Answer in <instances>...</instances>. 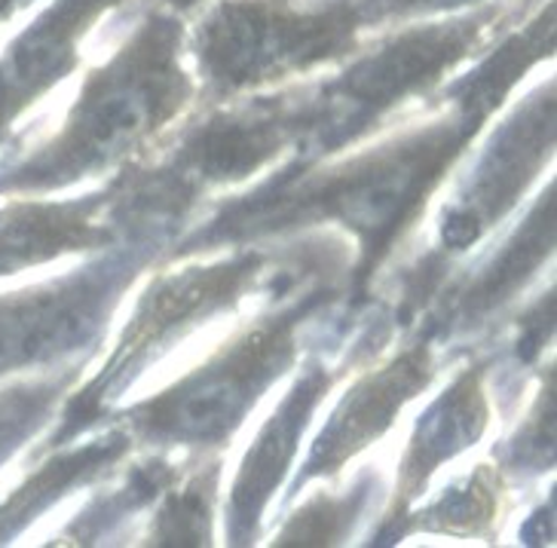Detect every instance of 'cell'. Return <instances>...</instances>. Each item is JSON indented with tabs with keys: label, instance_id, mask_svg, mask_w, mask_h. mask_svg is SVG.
<instances>
[{
	"label": "cell",
	"instance_id": "obj_1",
	"mask_svg": "<svg viewBox=\"0 0 557 548\" xmlns=\"http://www.w3.org/2000/svg\"><path fill=\"white\" fill-rule=\"evenodd\" d=\"M481 123L484 120L457 108V114L447 120L361 150L337 166L292 169L227 202L197 236L184 242L178 254L337 221L359 242V264L349 285L364 295L380 264L420 221L429 197L475 138Z\"/></svg>",
	"mask_w": 557,
	"mask_h": 548
},
{
	"label": "cell",
	"instance_id": "obj_2",
	"mask_svg": "<svg viewBox=\"0 0 557 548\" xmlns=\"http://www.w3.org/2000/svg\"><path fill=\"white\" fill-rule=\"evenodd\" d=\"M178 18L153 13L96 67L65 126L0 175V194H47L126 163L190 104L194 80L181 65Z\"/></svg>",
	"mask_w": 557,
	"mask_h": 548
},
{
	"label": "cell",
	"instance_id": "obj_3",
	"mask_svg": "<svg viewBox=\"0 0 557 548\" xmlns=\"http://www.w3.org/2000/svg\"><path fill=\"white\" fill-rule=\"evenodd\" d=\"M329 295V291H325ZM322 291L248 325L169 389L132 404L126 433L163 448H221L297 359V332Z\"/></svg>",
	"mask_w": 557,
	"mask_h": 548
},
{
	"label": "cell",
	"instance_id": "obj_4",
	"mask_svg": "<svg viewBox=\"0 0 557 548\" xmlns=\"http://www.w3.org/2000/svg\"><path fill=\"white\" fill-rule=\"evenodd\" d=\"M364 0H221L199 28V67L239 92L337 62L359 47Z\"/></svg>",
	"mask_w": 557,
	"mask_h": 548
},
{
	"label": "cell",
	"instance_id": "obj_5",
	"mask_svg": "<svg viewBox=\"0 0 557 548\" xmlns=\"http://www.w3.org/2000/svg\"><path fill=\"white\" fill-rule=\"evenodd\" d=\"M263 270L267 258L261 251L246 249L214 264H194L157 276L135 303L129 325L120 334L108 362L92 381L67 399L52 448L86 433L92 420L108 408V401L120 396V389L150 365V359L163 356L165 349L175 347L218 313L233 310L255 288Z\"/></svg>",
	"mask_w": 557,
	"mask_h": 548
},
{
	"label": "cell",
	"instance_id": "obj_6",
	"mask_svg": "<svg viewBox=\"0 0 557 548\" xmlns=\"http://www.w3.org/2000/svg\"><path fill=\"white\" fill-rule=\"evenodd\" d=\"M491 13L410 28L359 59L319 96H307V141L331 153L371 133L398 104L429 92L454 71L481 43Z\"/></svg>",
	"mask_w": 557,
	"mask_h": 548
},
{
	"label": "cell",
	"instance_id": "obj_7",
	"mask_svg": "<svg viewBox=\"0 0 557 548\" xmlns=\"http://www.w3.org/2000/svg\"><path fill=\"white\" fill-rule=\"evenodd\" d=\"M132 276L129 264L104 261L59 283L0 295V377L86 347L108 325Z\"/></svg>",
	"mask_w": 557,
	"mask_h": 548
},
{
	"label": "cell",
	"instance_id": "obj_8",
	"mask_svg": "<svg viewBox=\"0 0 557 548\" xmlns=\"http://www.w3.org/2000/svg\"><path fill=\"white\" fill-rule=\"evenodd\" d=\"M555 145V99L552 86L508 120L478 160L475 175L442 221V254L450 258L484 239L518 205L530 182L540 175Z\"/></svg>",
	"mask_w": 557,
	"mask_h": 548
},
{
	"label": "cell",
	"instance_id": "obj_9",
	"mask_svg": "<svg viewBox=\"0 0 557 548\" xmlns=\"http://www.w3.org/2000/svg\"><path fill=\"white\" fill-rule=\"evenodd\" d=\"M435 377V359L426 340H417L401 349L393 362L371 368L361 374L331 411L329 423L312 441L300 482L331 478L344 469L361 450L377 445L393 429L405 404L413 401ZM297 482V484H300Z\"/></svg>",
	"mask_w": 557,
	"mask_h": 548
},
{
	"label": "cell",
	"instance_id": "obj_10",
	"mask_svg": "<svg viewBox=\"0 0 557 548\" xmlns=\"http://www.w3.org/2000/svg\"><path fill=\"white\" fill-rule=\"evenodd\" d=\"M337 374L325 365H310L267 416L258 438L246 450L227 499V536L233 546H248L261 533V521L295 465L300 438L315 408L329 396Z\"/></svg>",
	"mask_w": 557,
	"mask_h": 548
},
{
	"label": "cell",
	"instance_id": "obj_11",
	"mask_svg": "<svg viewBox=\"0 0 557 548\" xmlns=\"http://www.w3.org/2000/svg\"><path fill=\"white\" fill-rule=\"evenodd\" d=\"M123 0H52L0 52V145L81 62V40Z\"/></svg>",
	"mask_w": 557,
	"mask_h": 548
},
{
	"label": "cell",
	"instance_id": "obj_12",
	"mask_svg": "<svg viewBox=\"0 0 557 548\" xmlns=\"http://www.w3.org/2000/svg\"><path fill=\"white\" fill-rule=\"evenodd\" d=\"M487 423H491V399L484 389V365L462 368L413 426L398 469L393 509L386 512V524L380 531V543L398 539V527L410 512V506L426 490L429 478L447 460L475 448Z\"/></svg>",
	"mask_w": 557,
	"mask_h": 548
},
{
	"label": "cell",
	"instance_id": "obj_13",
	"mask_svg": "<svg viewBox=\"0 0 557 548\" xmlns=\"http://www.w3.org/2000/svg\"><path fill=\"white\" fill-rule=\"evenodd\" d=\"M123 224L114 187L83 200L10 202L0 209V276H16L77 251L104 249Z\"/></svg>",
	"mask_w": 557,
	"mask_h": 548
},
{
	"label": "cell",
	"instance_id": "obj_14",
	"mask_svg": "<svg viewBox=\"0 0 557 548\" xmlns=\"http://www.w3.org/2000/svg\"><path fill=\"white\" fill-rule=\"evenodd\" d=\"M552 249H555V187H548V194L540 197L533 212L503 246V251L454 298L450 303L454 325L472 328L484 322L493 310H499L524 288L527 279L540 270Z\"/></svg>",
	"mask_w": 557,
	"mask_h": 548
},
{
	"label": "cell",
	"instance_id": "obj_15",
	"mask_svg": "<svg viewBox=\"0 0 557 548\" xmlns=\"http://www.w3.org/2000/svg\"><path fill=\"white\" fill-rule=\"evenodd\" d=\"M132 435L126 429L108 433L96 441H83L77 448H67L50 457L34 475L18 484L13 497L0 502V543H10L13 536L34 524L50 506L71 494L74 487L92 482L96 475L108 472L116 460L126 457Z\"/></svg>",
	"mask_w": 557,
	"mask_h": 548
},
{
	"label": "cell",
	"instance_id": "obj_16",
	"mask_svg": "<svg viewBox=\"0 0 557 548\" xmlns=\"http://www.w3.org/2000/svg\"><path fill=\"white\" fill-rule=\"evenodd\" d=\"M218 478L221 465L212 463L181 487H172L153 518L150 546H212Z\"/></svg>",
	"mask_w": 557,
	"mask_h": 548
},
{
	"label": "cell",
	"instance_id": "obj_17",
	"mask_svg": "<svg viewBox=\"0 0 557 548\" xmlns=\"http://www.w3.org/2000/svg\"><path fill=\"white\" fill-rule=\"evenodd\" d=\"M499 512V472L491 465H478L466 482L444 490L429 509L405 524L408 531H435V533H481L491 527Z\"/></svg>",
	"mask_w": 557,
	"mask_h": 548
},
{
	"label": "cell",
	"instance_id": "obj_18",
	"mask_svg": "<svg viewBox=\"0 0 557 548\" xmlns=\"http://www.w3.org/2000/svg\"><path fill=\"white\" fill-rule=\"evenodd\" d=\"M371 478L364 475L344 494H315L276 533V546H337L352 533L368 506Z\"/></svg>",
	"mask_w": 557,
	"mask_h": 548
},
{
	"label": "cell",
	"instance_id": "obj_19",
	"mask_svg": "<svg viewBox=\"0 0 557 548\" xmlns=\"http://www.w3.org/2000/svg\"><path fill=\"white\" fill-rule=\"evenodd\" d=\"M74 377L77 371H67V374L22 381L0 389V469L28 438L37 435L40 426H47L55 404L71 393Z\"/></svg>",
	"mask_w": 557,
	"mask_h": 548
},
{
	"label": "cell",
	"instance_id": "obj_20",
	"mask_svg": "<svg viewBox=\"0 0 557 548\" xmlns=\"http://www.w3.org/2000/svg\"><path fill=\"white\" fill-rule=\"evenodd\" d=\"M555 463V371L542 383L540 399L530 408V416L511 441V465L545 472Z\"/></svg>",
	"mask_w": 557,
	"mask_h": 548
},
{
	"label": "cell",
	"instance_id": "obj_21",
	"mask_svg": "<svg viewBox=\"0 0 557 548\" xmlns=\"http://www.w3.org/2000/svg\"><path fill=\"white\" fill-rule=\"evenodd\" d=\"M371 16H420V13H442L478 0H364Z\"/></svg>",
	"mask_w": 557,
	"mask_h": 548
},
{
	"label": "cell",
	"instance_id": "obj_22",
	"mask_svg": "<svg viewBox=\"0 0 557 548\" xmlns=\"http://www.w3.org/2000/svg\"><path fill=\"white\" fill-rule=\"evenodd\" d=\"M28 3H32V0H0V25L10 22V18L16 16L18 10H25Z\"/></svg>",
	"mask_w": 557,
	"mask_h": 548
},
{
	"label": "cell",
	"instance_id": "obj_23",
	"mask_svg": "<svg viewBox=\"0 0 557 548\" xmlns=\"http://www.w3.org/2000/svg\"><path fill=\"white\" fill-rule=\"evenodd\" d=\"M165 3H169L172 10H181V13H184V10H194V7H199L202 0H165Z\"/></svg>",
	"mask_w": 557,
	"mask_h": 548
}]
</instances>
